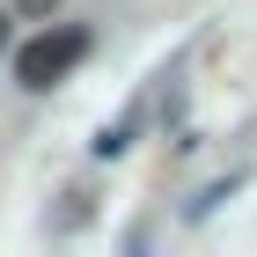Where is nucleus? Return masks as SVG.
<instances>
[{
	"mask_svg": "<svg viewBox=\"0 0 257 257\" xmlns=\"http://www.w3.org/2000/svg\"><path fill=\"white\" fill-rule=\"evenodd\" d=\"M15 8H22V22H44L52 8H59V0H15Z\"/></svg>",
	"mask_w": 257,
	"mask_h": 257,
	"instance_id": "obj_2",
	"label": "nucleus"
},
{
	"mask_svg": "<svg viewBox=\"0 0 257 257\" xmlns=\"http://www.w3.org/2000/svg\"><path fill=\"white\" fill-rule=\"evenodd\" d=\"M0 52H8V15H0Z\"/></svg>",
	"mask_w": 257,
	"mask_h": 257,
	"instance_id": "obj_3",
	"label": "nucleus"
},
{
	"mask_svg": "<svg viewBox=\"0 0 257 257\" xmlns=\"http://www.w3.org/2000/svg\"><path fill=\"white\" fill-rule=\"evenodd\" d=\"M88 52H96V37H88L81 22H44L37 37H22V52H15V81H22V88H59V81L74 74Z\"/></svg>",
	"mask_w": 257,
	"mask_h": 257,
	"instance_id": "obj_1",
	"label": "nucleus"
}]
</instances>
